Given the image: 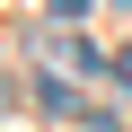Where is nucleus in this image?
<instances>
[{"mask_svg": "<svg viewBox=\"0 0 132 132\" xmlns=\"http://www.w3.org/2000/svg\"><path fill=\"white\" fill-rule=\"evenodd\" d=\"M9 97H18V79H9V62H0V106H9Z\"/></svg>", "mask_w": 132, "mask_h": 132, "instance_id": "4", "label": "nucleus"}, {"mask_svg": "<svg viewBox=\"0 0 132 132\" xmlns=\"http://www.w3.org/2000/svg\"><path fill=\"white\" fill-rule=\"evenodd\" d=\"M123 9H132V0H123Z\"/></svg>", "mask_w": 132, "mask_h": 132, "instance_id": "5", "label": "nucleus"}, {"mask_svg": "<svg viewBox=\"0 0 132 132\" xmlns=\"http://www.w3.org/2000/svg\"><path fill=\"white\" fill-rule=\"evenodd\" d=\"M27 62H35V71H71V79H97V71H106V53H97L88 35H71V18L35 27V35H27Z\"/></svg>", "mask_w": 132, "mask_h": 132, "instance_id": "1", "label": "nucleus"}, {"mask_svg": "<svg viewBox=\"0 0 132 132\" xmlns=\"http://www.w3.org/2000/svg\"><path fill=\"white\" fill-rule=\"evenodd\" d=\"M44 9H53V18H79V9H88V0H44Z\"/></svg>", "mask_w": 132, "mask_h": 132, "instance_id": "3", "label": "nucleus"}, {"mask_svg": "<svg viewBox=\"0 0 132 132\" xmlns=\"http://www.w3.org/2000/svg\"><path fill=\"white\" fill-rule=\"evenodd\" d=\"M114 88H123V97H132V53H114Z\"/></svg>", "mask_w": 132, "mask_h": 132, "instance_id": "2", "label": "nucleus"}]
</instances>
